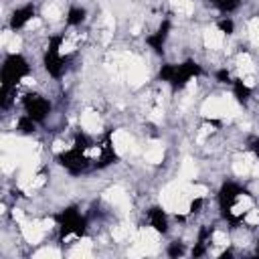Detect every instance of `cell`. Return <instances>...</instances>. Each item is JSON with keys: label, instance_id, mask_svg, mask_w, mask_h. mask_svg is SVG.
<instances>
[{"label": "cell", "instance_id": "obj_12", "mask_svg": "<svg viewBox=\"0 0 259 259\" xmlns=\"http://www.w3.org/2000/svg\"><path fill=\"white\" fill-rule=\"evenodd\" d=\"M85 16H87V12H85V8H81V6H71L69 8V12H67V24L69 26H77V24H81L83 20H85Z\"/></svg>", "mask_w": 259, "mask_h": 259}, {"label": "cell", "instance_id": "obj_3", "mask_svg": "<svg viewBox=\"0 0 259 259\" xmlns=\"http://www.w3.org/2000/svg\"><path fill=\"white\" fill-rule=\"evenodd\" d=\"M57 223H59V237L65 239L69 235H75V237H83L85 231H87V221L85 217L79 212L77 206H69L65 210H61L57 217Z\"/></svg>", "mask_w": 259, "mask_h": 259}, {"label": "cell", "instance_id": "obj_16", "mask_svg": "<svg viewBox=\"0 0 259 259\" xmlns=\"http://www.w3.org/2000/svg\"><path fill=\"white\" fill-rule=\"evenodd\" d=\"M237 6H239V0H221V4H219V8L223 12H233Z\"/></svg>", "mask_w": 259, "mask_h": 259}, {"label": "cell", "instance_id": "obj_5", "mask_svg": "<svg viewBox=\"0 0 259 259\" xmlns=\"http://www.w3.org/2000/svg\"><path fill=\"white\" fill-rule=\"evenodd\" d=\"M61 42H63V36L61 34H55L49 38V47L42 55V65L47 69V73L51 77H61L63 75V69H65V59L61 57Z\"/></svg>", "mask_w": 259, "mask_h": 259}, {"label": "cell", "instance_id": "obj_17", "mask_svg": "<svg viewBox=\"0 0 259 259\" xmlns=\"http://www.w3.org/2000/svg\"><path fill=\"white\" fill-rule=\"evenodd\" d=\"M202 202H204V200H202L200 196H196V198L190 202V206H188V212H190V214H196V212H200V208H202Z\"/></svg>", "mask_w": 259, "mask_h": 259}, {"label": "cell", "instance_id": "obj_15", "mask_svg": "<svg viewBox=\"0 0 259 259\" xmlns=\"http://www.w3.org/2000/svg\"><path fill=\"white\" fill-rule=\"evenodd\" d=\"M182 253H184V245L178 243V241H174V243L168 247V255H170V257H178V255H182Z\"/></svg>", "mask_w": 259, "mask_h": 259}, {"label": "cell", "instance_id": "obj_7", "mask_svg": "<svg viewBox=\"0 0 259 259\" xmlns=\"http://www.w3.org/2000/svg\"><path fill=\"white\" fill-rule=\"evenodd\" d=\"M57 162H59L67 172H71L73 176L85 172L87 166H89V160H87L85 152H81V150H77V148H69V150L57 154Z\"/></svg>", "mask_w": 259, "mask_h": 259}, {"label": "cell", "instance_id": "obj_9", "mask_svg": "<svg viewBox=\"0 0 259 259\" xmlns=\"http://www.w3.org/2000/svg\"><path fill=\"white\" fill-rule=\"evenodd\" d=\"M32 16H34V6H32V4H26V6H22V8H16V10L12 12V16H10V22H8L10 30H20Z\"/></svg>", "mask_w": 259, "mask_h": 259}, {"label": "cell", "instance_id": "obj_6", "mask_svg": "<svg viewBox=\"0 0 259 259\" xmlns=\"http://www.w3.org/2000/svg\"><path fill=\"white\" fill-rule=\"evenodd\" d=\"M22 107L28 117H32L36 123H42L51 111V101L38 93H26L22 97Z\"/></svg>", "mask_w": 259, "mask_h": 259}, {"label": "cell", "instance_id": "obj_8", "mask_svg": "<svg viewBox=\"0 0 259 259\" xmlns=\"http://www.w3.org/2000/svg\"><path fill=\"white\" fill-rule=\"evenodd\" d=\"M170 28H172V22L166 18V20H162V24H160V28L154 32V34H150V36H146V42L156 51V53H162L164 51V42H166V38H168V32H170Z\"/></svg>", "mask_w": 259, "mask_h": 259}, {"label": "cell", "instance_id": "obj_20", "mask_svg": "<svg viewBox=\"0 0 259 259\" xmlns=\"http://www.w3.org/2000/svg\"><path fill=\"white\" fill-rule=\"evenodd\" d=\"M210 2H214V4H217V6H219V4H221V0H210Z\"/></svg>", "mask_w": 259, "mask_h": 259}, {"label": "cell", "instance_id": "obj_2", "mask_svg": "<svg viewBox=\"0 0 259 259\" xmlns=\"http://www.w3.org/2000/svg\"><path fill=\"white\" fill-rule=\"evenodd\" d=\"M30 75V65L20 53H10L0 71V89H16V85Z\"/></svg>", "mask_w": 259, "mask_h": 259}, {"label": "cell", "instance_id": "obj_19", "mask_svg": "<svg viewBox=\"0 0 259 259\" xmlns=\"http://www.w3.org/2000/svg\"><path fill=\"white\" fill-rule=\"evenodd\" d=\"M249 148H251V152L259 158V138H253V140H251V144H249Z\"/></svg>", "mask_w": 259, "mask_h": 259}, {"label": "cell", "instance_id": "obj_18", "mask_svg": "<svg viewBox=\"0 0 259 259\" xmlns=\"http://www.w3.org/2000/svg\"><path fill=\"white\" fill-rule=\"evenodd\" d=\"M217 81H219V83H231V75H229V71H227V69L217 71Z\"/></svg>", "mask_w": 259, "mask_h": 259}, {"label": "cell", "instance_id": "obj_11", "mask_svg": "<svg viewBox=\"0 0 259 259\" xmlns=\"http://www.w3.org/2000/svg\"><path fill=\"white\" fill-rule=\"evenodd\" d=\"M233 83V93H235V99L239 101V103H247L249 101V97H251V89L241 81V79H233L231 81Z\"/></svg>", "mask_w": 259, "mask_h": 259}, {"label": "cell", "instance_id": "obj_21", "mask_svg": "<svg viewBox=\"0 0 259 259\" xmlns=\"http://www.w3.org/2000/svg\"><path fill=\"white\" fill-rule=\"evenodd\" d=\"M257 255H259V241H257Z\"/></svg>", "mask_w": 259, "mask_h": 259}, {"label": "cell", "instance_id": "obj_10", "mask_svg": "<svg viewBox=\"0 0 259 259\" xmlns=\"http://www.w3.org/2000/svg\"><path fill=\"white\" fill-rule=\"evenodd\" d=\"M148 221H150V225L154 227V231H158V233H168V217H166V212H164V208H160V206H152L150 210H148Z\"/></svg>", "mask_w": 259, "mask_h": 259}, {"label": "cell", "instance_id": "obj_1", "mask_svg": "<svg viewBox=\"0 0 259 259\" xmlns=\"http://www.w3.org/2000/svg\"><path fill=\"white\" fill-rule=\"evenodd\" d=\"M198 75H202V69H200V65H196L192 59H186V61L180 63V65L166 63V65H162L160 71H158V79L170 83V87H172L174 91L182 89L192 77H198Z\"/></svg>", "mask_w": 259, "mask_h": 259}, {"label": "cell", "instance_id": "obj_4", "mask_svg": "<svg viewBox=\"0 0 259 259\" xmlns=\"http://www.w3.org/2000/svg\"><path fill=\"white\" fill-rule=\"evenodd\" d=\"M241 194H245V190L235 182H225L219 190V208H221L223 219H227L231 227H237L241 223V219L233 214V206H235V202L239 200Z\"/></svg>", "mask_w": 259, "mask_h": 259}, {"label": "cell", "instance_id": "obj_14", "mask_svg": "<svg viewBox=\"0 0 259 259\" xmlns=\"http://www.w3.org/2000/svg\"><path fill=\"white\" fill-rule=\"evenodd\" d=\"M219 30L223 32V34H233V30H235V22L231 20V18H223V20H219Z\"/></svg>", "mask_w": 259, "mask_h": 259}, {"label": "cell", "instance_id": "obj_13", "mask_svg": "<svg viewBox=\"0 0 259 259\" xmlns=\"http://www.w3.org/2000/svg\"><path fill=\"white\" fill-rule=\"evenodd\" d=\"M16 130H18L20 134H24V136H28V134H32V132L36 130V121H34L32 117H28V115L24 113V115H20V117H18V123H16Z\"/></svg>", "mask_w": 259, "mask_h": 259}]
</instances>
